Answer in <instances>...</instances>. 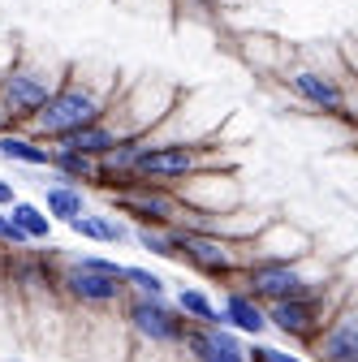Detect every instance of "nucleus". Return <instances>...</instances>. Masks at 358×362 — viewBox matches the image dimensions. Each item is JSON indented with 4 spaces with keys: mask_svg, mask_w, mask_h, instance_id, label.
<instances>
[{
    "mask_svg": "<svg viewBox=\"0 0 358 362\" xmlns=\"http://www.w3.org/2000/svg\"><path fill=\"white\" fill-rule=\"evenodd\" d=\"M100 117H104V100L96 90L69 82V86L52 90V100L35 112V129L48 134V139H65V134H74L82 125H96Z\"/></svg>",
    "mask_w": 358,
    "mask_h": 362,
    "instance_id": "f257e3e1",
    "label": "nucleus"
},
{
    "mask_svg": "<svg viewBox=\"0 0 358 362\" xmlns=\"http://www.w3.org/2000/svg\"><path fill=\"white\" fill-rule=\"evenodd\" d=\"M52 90H57V78L48 69H35V65H13L5 78H0V100H5V108L18 112V117H35L52 100Z\"/></svg>",
    "mask_w": 358,
    "mask_h": 362,
    "instance_id": "f03ea898",
    "label": "nucleus"
},
{
    "mask_svg": "<svg viewBox=\"0 0 358 362\" xmlns=\"http://www.w3.org/2000/svg\"><path fill=\"white\" fill-rule=\"evenodd\" d=\"M306 276L298 267H289L285 259H267L250 267V298H267V302H289V298H306Z\"/></svg>",
    "mask_w": 358,
    "mask_h": 362,
    "instance_id": "7ed1b4c3",
    "label": "nucleus"
},
{
    "mask_svg": "<svg viewBox=\"0 0 358 362\" xmlns=\"http://www.w3.org/2000/svg\"><path fill=\"white\" fill-rule=\"evenodd\" d=\"M186 349L199 358V362H250V349L225 332V328H216V324H199V328H186L182 332Z\"/></svg>",
    "mask_w": 358,
    "mask_h": 362,
    "instance_id": "20e7f679",
    "label": "nucleus"
},
{
    "mask_svg": "<svg viewBox=\"0 0 358 362\" xmlns=\"http://www.w3.org/2000/svg\"><path fill=\"white\" fill-rule=\"evenodd\" d=\"M195 168V151L173 143V147H143L139 160H134V173L151 177V181H173V177H186Z\"/></svg>",
    "mask_w": 358,
    "mask_h": 362,
    "instance_id": "39448f33",
    "label": "nucleus"
},
{
    "mask_svg": "<svg viewBox=\"0 0 358 362\" xmlns=\"http://www.w3.org/2000/svg\"><path fill=\"white\" fill-rule=\"evenodd\" d=\"M129 324L151 341H182V332H186V320H177L160 298H139L129 306Z\"/></svg>",
    "mask_w": 358,
    "mask_h": 362,
    "instance_id": "423d86ee",
    "label": "nucleus"
},
{
    "mask_svg": "<svg viewBox=\"0 0 358 362\" xmlns=\"http://www.w3.org/2000/svg\"><path fill=\"white\" fill-rule=\"evenodd\" d=\"M65 289H69L78 302H96V306H104V302H117L121 276H108V272H96V267L74 263V267L65 272Z\"/></svg>",
    "mask_w": 358,
    "mask_h": 362,
    "instance_id": "0eeeda50",
    "label": "nucleus"
},
{
    "mask_svg": "<svg viewBox=\"0 0 358 362\" xmlns=\"http://www.w3.org/2000/svg\"><path fill=\"white\" fill-rule=\"evenodd\" d=\"M285 337H306L311 328L320 324V310L311 298H289V302H272V315H267Z\"/></svg>",
    "mask_w": 358,
    "mask_h": 362,
    "instance_id": "6e6552de",
    "label": "nucleus"
},
{
    "mask_svg": "<svg viewBox=\"0 0 358 362\" xmlns=\"http://www.w3.org/2000/svg\"><path fill=\"white\" fill-rule=\"evenodd\" d=\"M320 358L324 362H358V324H354V315H341V320L320 337Z\"/></svg>",
    "mask_w": 358,
    "mask_h": 362,
    "instance_id": "1a4fd4ad",
    "label": "nucleus"
},
{
    "mask_svg": "<svg viewBox=\"0 0 358 362\" xmlns=\"http://www.w3.org/2000/svg\"><path fill=\"white\" fill-rule=\"evenodd\" d=\"M294 82V90L306 100V104H316V108H324V112H341V86L333 82V78H324V74H311V69H302V74H294L289 78Z\"/></svg>",
    "mask_w": 358,
    "mask_h": 362,
    "instance_id": "9d476101",
    "label": "nucleus"
},
{
    "mask_svg": "<svg viewBox=\"0 0 358 362\" xmlns=\"http://www.w3.org/2000/svg\"><path fill=\"white\" fill-rule=\"evenodd\" d=\"M121 143V134L117 129H108L104 121H96V125H82V129H74V134H65L61 139V147H69V151H78V156H108L112 147Z\"/></svg>",
    "mask_w": 358,
    "mask_h": 362,
    "instance_id": "9b49d317",
    "label": "nucleus"
},
{
    "mask_svg": "<svg viewBox=\"0 0 358 362\" xmlns=\"http://www.w3.org/2000/svg\"><path fill=\"white\" fill-rule=\"evenodd\" d=\"M190 255V263H199V267H207V272H229V250L220 246V242H207V238H195V233H186V238H177V255Z\"/></svg>",
    "mask_w": 358,
    "mask_h": 362,
    "instance_id": "f8f14e48",
    "label": "nucleus"
},
{
    "mask_svg": "<svg viewBox=\"0 0 358 362\" xmlns=\"http://www.w3.org/2000/svg\"><path fill=\"white\" fill-rule=\"evenodd\" d=\"M220 324H233V328H242V332H263L267 328V315L255 306V298H246V293H233L229 302H225V315H220Z\"/></svg>",
    "mask_w": 358,
    "mask_h": 362,
    "instance_id": "ddd939ff",
    "label": "nucleus"
},
{
    "mask_svg": "<svg viewBox=\"0 0 358 362\" xmlns=\"http://www.w3.org/2000/svg\"><path fill=\"white\" fill-rule=\"evenodd\" d=\"M69 229H74V233H82V238H91V242H112V246L129 233L117 216H86V211L69 220Z\"/></svg>",
    "mask_w": 358,
    "mask_h": 362,
    "instance_id": "4468645a",
    "label": "nucleus"
},
{
    "mask_svg": "<svg viewBox=\"0 0 358 362\" xmlns=\"http://www.w3.org/2000/svg\"><path fill=\"white\" fill-rule=\"evenodd\" d=\"M13 207V224L30 238V242H48V233H52V216H43L39 207H30V203H9Z\"/></svg>",
    "mask_w": 358,
    "mask_h": 362,
    "instance_id": "2eb2a0df",
    "label": "nucleus"
},
{
    "mask_svg": "<svg viewBox=\"0 0 358 362\" xmlns=\"http://www.w3.org/2000/svg\"><path fill=\"white\" fill-rule=\"evenodd\" d=\"M0 156H5V160H22V164H52L48 147H35L30 139H18V134H0Z\"/></svg>",
    "mask_w": 358,
    "mask_h": 362,
    "instance_id": "dca6fc26",
    "label": "nucleus"
},
{
    "mask_svg": "<svg viewBox=\"0 0 358 362\" xmlns=\"http://www.w3.org/2000/svg\"><path fill=\"white\" fill-rule=\"evenodd\" d=\"M52 164L65 173V177H82V181H100V164L91 160V156H78V151H69V147H57L52 151Z\"/></svg>",
    "mask_w": 358,
    "mask_h": 362,
    "instance_id": "f3484780",
    "label": "nucleus"
},
{
    "mask_svg": "<svg viewBox=\"0 0 358 362\" xmlns=\"http://www.w3.org/2000/svg\"><path fill=\"white\" fill-rule=\"evenodd\" d=\"M121 207H125V211H139V216H147V220H168V216H173V203H168L164 194H151V190H143V194H125Z\"/></svg>",
    "mask_w": 358,
    "mask_h": 362,
    "instance_id": "a211bd4d",
    "label": "nucleus"
},
{
    "mask_svg": "<svg viewBox=\"0 0 358 362\" xmlns=\"http://www.w3.org/2000/svg\"><path fill=\"white\" fill-rule=\"evenodd\" d=\"M177 306H182V315H190V320H199V324H216L220 320L216 306L207 302V293H199V289H182L177 293Z\"/></svg>",
    "mask_w": 358,
    "mask_h": 362,
    "instance_id": "6ab92c4d",
    "label": "nucleus"
},
{
    "mask_svg": "<svg viewBox=\"0 0 358 362\" xmlns=\"http://www.w3.org/2000/svg\"><path fill=\"white\" fill-rule=\"evenodd\" d=\"M48 211L61 216V220L69 224L74 216H82V194L69 190V186H52V190H48Z\"/></svg>",
    "mask_w": 358,
    "mask_h": 362,
    "instance_id": "aec40b11",
    "label": "nucleus"
},
{
    "mask_svg": "<svg viewBox=\"0 0 358 362\" xmlns=\"http://www.w3.org/2000/svg\"><path fill=\"white\" fill-rule=\"evenodd\" d=\"M121 281H129L143 298H164V281L156 272H143V267H121Z\"/></svg>",
    "mask_w": 358,
    "mask_h": 362,
    "instance_id": "412c9836",
    "label": "nucleus"
},
{
    "mask_svg": "<svg viewBox=\"0 0 358 362\" xmlns=\"http://www.w3.org/2000/svg\"><path fill=\"white\" fill-rule=\"evenodd\" d=\"M139 242L151 250V255H177V238H164V233H156V229H147V224H143V229H139Z\"/></svg>",
    "mask_w": 358,
    "mask_h": 362,
    "instance_id": "4be33fe9",
    "label": "nucleus"
},
{
    "mask_svg": "<svg viewBox=\"0 0 358 362\" xmlns=\"http://www.w3.org/2000/svg\"><path fill=\"white\" fill-rule=\"evenodd\" d=\"M0 242H13V246H26V242H30V238L18 229V224H13L5 211H0Z\"/></svg>",
    "mask_w": 358,
    "mask_h": 362,
    "instance_id": "5701e85b",
    "label": "nucleus"
},
{
    "mask_svg": "<svg viewBox=\"0 0 358 362\" xmlns=\"http://www.w3.org/2000/svg\"><path fill=\"white\" fill-rule=\"evenodd\" d=\"M250 362H302V358H289V354H281V349H255Z\"/></svg>",
    "mask_w": 358,
    "mask_h": 362,
    "instance_id": "b1692460",
    "label": "nucleus"
},
{
    "mask_svg": "<svg viewBox=\"0 0 358 362\" xmlns=\"http://www.w3.org/2000/svg\"><path fill=\"white\" fill-rule=\"evenodd\" d=\"M9 203H18V199H13V186H9L5 177H0V207H9Z\"/></svg>",
    "mask_w": 358,
    "mask_h": 362,
    "instance_id": "393cba45",
    "label": "nucleus"
}]
</instances>
